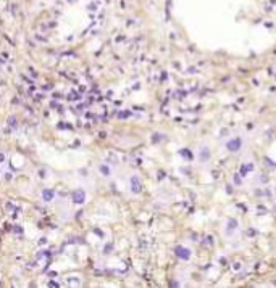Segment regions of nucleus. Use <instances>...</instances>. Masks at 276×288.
<instances>
[{
	"instance_id": "f03ea898",
	"label": "nucleus",
	"mask_w": 276,
	"mask_h": 288,
	"mask_svg": "<svg viewBox=\"0 0 276 288\" xmlns=\"http://www.w3.org/2000/svg\"><path fill=\"white\" fill-rule=\"evenodd\" d=\"M129 188H131L133 193H140L142 190V184H140V179L137 176H133L129 179Z\"/></svg>"
},
{
	"instance_id": "1a4fd4ad",
	"label": "nucleus",
	"mask_w": 276,
	"mask_h": 288,
	"mask_svg": "<svg viewBox=\"0 0 276 288\" xmlns=\"http://www.w3.org/2000/svg\"><path fill=\"white\" fill-rule=\"evenodd\" d=\"M100 172H102L103 176H110V169L107 167L105 164H102V166H100Z\"/></svg>"
},
{
	"instance_id": "9d476101",
	"label": "nucleus",
	"mask_w": 276,
	"mask_h": 288,
	"mask_svg": "<svg viewBox=\"0 0 276 288\" xmlns=\"http://www.w3.org/2000/svg\"><path fill=\"white\" fill-rule=\"evenodd\" d=\"M8 124H10V127H16V119H15V118H10V119H8Z\"/></svg>"
},
{
	"instance_id": "7ed1b4c3",
	"label": "nucleus",
	"mask_w": 276,
	"mask_h": 288,
	"mask_svg": "<svg viewBox=\"0 0 276 288\" xmlns=\"http://www.w3.org/2000/svg\"><path fill=\"white\" fill-rule=\"evenodd\" d=\"M174 253H176V256L179 259H183V261H189V259H191V250H189V248L176 246V248H174Z\"/></svg>"
},
{
	"instance_id": "6e6552de",
	"label": "nucleus",
	"mask_w": 276,
	"mask_h": 288,
	"mask_svg": "<svg viewBox=\"0 0 276 288\" xmlns=\"http://www.w3.org/2000/svg\"><path fill=\"white\" fill-rule=\"evenodd\" d=\"M249 171H253V164L252 163H244V164L241 166V176H245Z\"/></svg>"
},
{
	"instance_id": "39448f33",
	"label": "nucleus",
	"mask_w": 276,
	"mask_h": 288,
	"mask_svg": "<svg viewBox=\"0 0 276 288\" xmlns=\"http://www.w3.org/2000/svg\"><path fill=\"white\" fill-rule=\"evenodd\" d=\"M212 158V151L208 150V146H202V148L199 150V161H202V163H207L208 160Z\"/></svg>"
},
{
	"instance_id": "0eeeda50",
	"label": "nucleus",
	"mask_w": 276,
	"mask_h": 288,
	"mask_svg": "<svg viewBox=\"0 0 276 288\" xmlns=\"http://www.w3.org/2000/svg\"><path fill=\"white\" fill-rule=\"evenodd\" d=\"M53 196H55V191H53L52 188H44V190H42V198H44V201H52Z\"/></svg>"
},
{
	"instance_id": "423d86ee",
	"label": "nucleus",
	"mask_w": 276,
	"mask_h": 288,
	"mask_svg": "<svg viewBox=\"0 0 276 288\" xmlns=\"http://www.w3.org/2000/svg\"><path fill=\"white\" fill-rule=\"evenodd\" d=\"M84 201H86V193H84L82 190H76L74 193H73V203H74V205H82Z\"/></svg>"
},
{
	"instance_id": "20e7f679",
	"label": "nucleus",
	"mask_w": 276,
	"mask_h": 288,
	"mask_svg": "<svg viewBox=\"0 0 276 288\" xmlns=\"http://www.w3.org/2000/svg\"><path fill=\"white\" fill-rule=\"evenodd\" d=\"M239 227V222L236 221V219H228V222H226V229H224V235L226 237H231L236 230H238Z\"/></svg>"
},
{
	"instance_id": "f257e3e1",
	"label": "nucleus",
	"mask_w": 276,
	"mask_h": 288,
	"mask_svg": "<svg viewBox=\"0 0 276 288\" xmlns=\"http://www.w3.org/2000/svg\"><path fill=\"white\" fill-rule=\"evenodd\" d=\"M224 146H226V150L229 151V153H238V151H241L242 148V139L241 137H233V139H229L226 143H224Z\"/></svg>"
}]
</instances>
